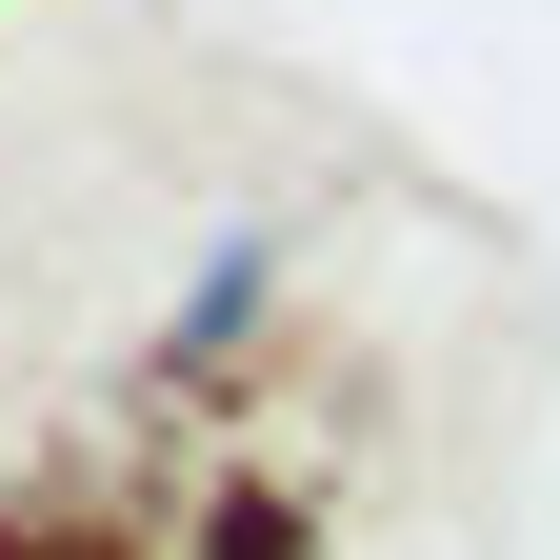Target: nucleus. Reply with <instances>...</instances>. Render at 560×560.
<instances>
[{"instance_id":"1","label":"nucleus","mask_w":560,"mask_h":560,"mask_svg":"<svg viewBox=\"0 0 560 560\" xmlns=\"http://www.w3.org/2000/svg\"><path fill=\"white\" fill-rule=\"evenodd\" d=\"M260 320H280V241H200V280H180V320H161V361L200 381V361H241Z\"/></svg>"}]
</instances>
